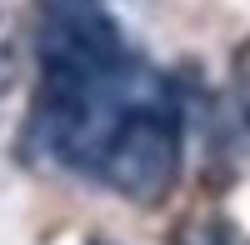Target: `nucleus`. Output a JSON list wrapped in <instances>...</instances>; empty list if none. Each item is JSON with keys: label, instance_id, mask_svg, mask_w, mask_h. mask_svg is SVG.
Masks as SVG:
<instances>
[{"label": "nucleus", "instance_id": "f257e3e1", "mask_svg": "<svg viewBox=\"0 0 250 245\" xmlns=\"http://www.w3.org/2000/svg\"><path fill=\"white\" fill-rule=\"evenodd\" d=\"M40 95L30 110L35 150L95 180L105 150L135 115L175 100V85L125 50L105 0H40L35 25Z\"/></svg>", "mask_w": 250, "mask_h": 245}, {"label": "nucleus", "instance_id": "7ed1b4c3", "mask_svg": "<svg viewBox=\"0 0 250 245\" xmlns=\"http://www.w3.org/2000/svg\"><path fill=\"white\" fill-rule=\"evenodd\" d=\"M20 70V5L0 0V90H10Z\"/></svg>", "mask_w": 250, "mask_h": 245}, {"label": "nucleus", "instance_id": "f03ea898", "mask_svg": "<svg viewBox=\"0 0 250 245\" xmlns=\"http://www.w3.org/2000/svg\"><path fill=\"white\" fill-rule=\"evenodd\" d=\"M175 245H245L240 230L220 215H190L175 225Z\"/></svg>", "mask_w": 250, "mask_h": 245}]
</instances>
